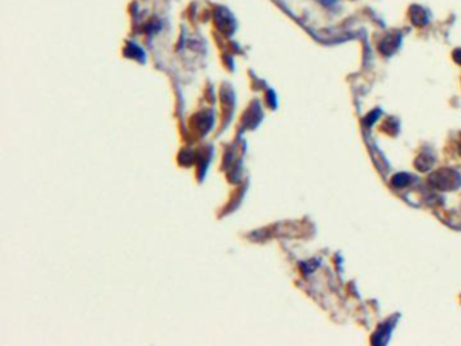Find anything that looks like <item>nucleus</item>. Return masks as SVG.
Returning <instances> with one entry per match:
<instances>
[{"label": "nucleus", "mask_w": 461, "mask_h": 346, "mask_svg": "<svg viewBox=\"0 0 461 346\" xmlns=\"http://www.w3.org/2000/svg\"><path fill=\"white\" fill-rule=\"evenodd\" d=\"M409 180H410V178L406 176V175H398L396 178H393V184L398 187H403L406 186L407 183H409Z\"/></svg>", "instance_id": "nucleus-2"}, {"label": "nucleus", "mask_w": 461, "mask_h": 346, "mask_svg": "<svg viewBox=\"0 0 461 346\" xmlns=\"http://www.w3.org/2000/svg\"><path fill=\"white\" fill-rule=\"evenodd\" d=\"M410 18L413 23L417 26H423L427 23V14L426 11L419 7V6H413L410 9Z\"/></svg>", "instance_id": "nucleus-1"}, {"label": "nucleus", "mask_w": 461, "mask_h": 346, "mask_svg": "<svg viewBox=\"0 0 461 346\" xmlns=\"http://www.w3.org/2000/svg\"><path fill=\"white\" fill-rule=\"evenodd\" d=\"M319 2H321L322 5H325V6H330V5H333V3H335V0H319Z\"/></svg>", "instance_id": "nucleus-4"}, {"label": "nucleus", "mask_w": 461, "mask_h": 346, "mask_svg": "<svg viewBox=\"0 0 461 346\" xmlns=\"http://www.w3.org/2000/svg\"><path fill=\"white\" fill-rule=\"evenodd\" d=\"M454 60H456L458 64H461V49L460 50L454 51Z\"/></svg>", "instance_id": "nucleus-3"}]
</instances>
